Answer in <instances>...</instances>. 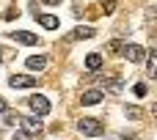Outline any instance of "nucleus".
Segmentation results:
<instances>
[{"label":"nucleus","instance_id":"f257e3e1","mask_svg":"<svg viewBox=\"0 0 157 140\" xmlns=\"http://www.w3.org/2000/svg\"><path fill=\"white\" fill-rule=\"evenodd\" d=\"M77 129H80V135H88V138L102 135V124H99L97 118H80V121H77Z\"/></svg>","mask_w":157,"mask_h":140},{"label":"nucleus","instance_id":"f03ea898","mask_svg":"<svg viewBox=\"0 0 157 140\" xmlns=\"http://www.w3.org/2000/svg\"><path fill=\"white\" fill-rule=\"evenodd\" d=\"M28 105H30V110H33L36 116H47V113H50V102H47V96H41V94H33V96L28 99Z\"/></svg>","mask_w":157,"mask_h":140},{"label":"nucleus","instance_id":"7ed1b4c3","mask_svg":"<svg viewBox=\"0 0 157 140\" xmlns=\"http://www.w3.org/2000/svg\"><path fill=\"white\" fill-rule=\"evenodd\" d=\"M144 55H146L144 47H138V44H124V58H127L130 63H141Z\"/></svg>","mask_w":157,"mask_h":140},{"label":"nucleus","instance_id":"20e7f679","mask_svg":"<svg viewBox=\"0 0 157 140\" xmlns=\"http://www.w3.org/2000/svg\"><path fill=\"white\" fill-rule=\"evenodd\" d=\"M8 85L11 88H33L36 85V77H30V74H11L8 77Z\"/></svg>","mask_w":157,"mask_h":140},{"label":"nucleus","instance_id":"39448f33","mask_svg":"<svg viewBox=\"0 0 157 140\" xmlns=\"http://www.w3.org/2000/svg\"><path fill=\"white\" fill-rule=\"evenodd\" d=\"M11 39H14V41H19V44H25V47L39 44V36H36V33H28V30H14V33H11Z\"/></svg>","mask_w":157,"mask_h":140},{"label":"nucleus","instance_id":"423d86ee","mask_svg":"<svg viewBox=\"0 0 157 140\" xmlns=\"http://www.w3.org/2000/svg\"><path fill=\"white\" fill-rule=\"evenodd\" d=\"M105 96H102V91H83L80 94V102L86 105V107H91V105H99Z\"/></svg>","mask_w":157,"mask_h":140},{"label":"nucleus","instance_id":"0eeeda50","mask_svg":"<svg viewBox=\"0 0 157 140\" xmlns=\"http://www.w3.org/2000/svg\"><path fill=\"white\" fill-rule=\"evenodd\" d=\"M22 129H25L28 135L41 132V121H39V116H28V118H22Z\"/></svg>","mask_w":157,"mask_h":140},{"label":"nucleus","instance_id":"6e6552de","mask_svg":"<svg viewBox=\"0 0 157 140\" xmlns=\"http://www.w3.org/2000/svg\"><path fill=\"white\" fill-rule=\"evenodd\" d=\"M36 19H39V25L44 30H55L58 28V17H52V14H36Z\"/></svg>","mask_w":157,"mask_h":140},{"label":"nucleus","instance_id":"1a4fd4ad","mask_svg":"<svg viewBox=\"0 0 157 140\" xmlns=\"http://www.w3.org/2000/svg\"><path fill=\"white\" fill-rule=\"evenodd\" d=\"M25 63H28V69H33V72H41V69L47 66V58H44V55H30Z\"/></svg>","mask_w":157,"mask_h":140},{"label":"nucleus","instance_id":"9d476101","mask_svg":"<svg viewBox=\"0 0 157 140\" xmlns=\"http://www.w3.org/2000/svg\"><path fill=\"white\" fill-rule=\"evenodd\" d=\"M94 36V28H88V25H83V28H75L72 33H69V39H91Z\"/></svg>","mask_w":157,"mask_h":140},{"label":"nucleus","instance_id":"9b49d317","mask_svg":"<svg viewBox=\"0 0 157 140\" xmlns=\"http://www.w3.org/2000/svg\"><path fill=\"white\" fill-rule=\"evenodd\" d=\"M86 66H88L91 72H97V69L102 66V55H99V52H88V55H86Z\"/></svg>","mask_w":157,"mask_h":140},{"label":"nucleus","instance_id":"f8f14e48","mask_svg":"<svg viewBox=\"0 0 157 140\" xmlns=\"http://www.w3.org/2000/svg\"><path fill=\"white\" fill-rule=\"evenodd\" d=\"M146 69H149V77H157V52H149V63H146Z\"/></svg>","mask_w":157,"mask_h":140},{"label":"nucleus","instance_id":"ddd939ff","mask_svg":"<svg viewBox=\"0 0 157 140\" xmlns=\"http://www.w3.org/2000/svg\"><path fill=\"white\" fill-rule=\"evenodd\" d=\"M124 113H127V118H141V116H144V110H141V107H135V105H127V107H124Z\"/></svg>","mask_w":157,"mask_h":140},{"label":"nucleus","instance_id":"4468645a","mask_svg":"<svg viewBox=\"0 0 157 140\" xmlns=\"http://www.w3.org/2000/svg\"><path fill=\"white\" fill-rule=\"evenodd\" d=\"M99 8H102V14H113V11H116V3H113V0H108V3H102Z\"/></svg>","mask_w":157,"mask_h":140},{"label":"nucleus","instance_id":"2eb2a0df","mask_svg":"<svg viewBox=\"0 0 157 140\" xmlns=\"http://www.w3.org/2000/svg\"><path fill=\"white\" fill-rule=\"evenodd\" d=\"M19 121H22L19 116H14V113H6V124H11V127H14V124H19Z\"/></svg>","mask_w":157,"mask_h":140},{"label":"nucleus","instance_id":"dca6fc26","mask_svg":"<svg viewBox=\"0 0 157 140\" xmlns=\"http://www.w3.org/2000/svg\"><path fill=\"white\" fill-rule=\"evenodd\" d=\"M14 140H30V135L25 129H19V132H14Z\"/></svg>","mask_w":157,"mask_h":140},{"label":"nucleus","instance_id":"f3484780","mask_svg":"<svg viewBox=\"0 0 157 140\" xmlns=\"http://www.w3.org/2000/svg\"><path fill=\"white\" fill-rule=\"evenodd\" d=\"M144 94H146V85L138 83V85H135V96H144Z\"/></svg>","mask_w":157,"mask_h":140},{"label":"nucleus","instance_id":"a211bd4d","mask_svg":"<svg viewBox=\"0 0 157 140\" xmlns=\"http://www.w3.org/2000/svg\"><path fill=\"white\" fill-rule=\"evenodd\" d=\"M44 3H47V6H58L61 0H44Z\"/></svg>","mask_w":157,"mask_h":140},{"label":"nucleus","instance_id":"6ab92c4d","mask_svg":"<svg viewBox=\"0 0 157 140\" xmlns=\"http://www.w3.org/2000/svg\"><path fill=\"white\" fill-rule=\"evenodd\" d=\"M6 110H8V107H6V102L0 99V113H6Z\"/></svg>","mask_w":157,"mask_h":140},{"label":"nucleus","instance_id":"aec40b11","mask_svg":"<svg viewBox=\"0 0 157 140\" xmlns=\"http://www.w3.org/2000/svg\"><path fill=\"white\" fill-rule=\"evenodd\" d=\"M3 61H6V50H0V63H3Z\"/></svg>","mask_w":157,"mask_h":140},{"label":"nucleus","instance_id":"412c9836","mask_svg":"<svg viewBox=\"0 0 157 140\" xmlns=\"http://www.w3.org/2000/svg\"><path fill=\"white\" fill-rule=\"evenodd\" d=\"M152 116H155V118H157V105H152Z\"/></svg>","mask_w":157,"mask_h":140},{"label":"nucleus","instance_id":"4be33fe9","mask_svg":"<svg viewBox=\"0 0 157 140\" xmlns=\"http://www.w3.org/2000/svg\"><path fill=\"white\" fill-rule=\"evenodd\" d=\"M121 140H132V138H121Z\"/></svg>","mask_w":157,"mask_h":140}]
</instances>
